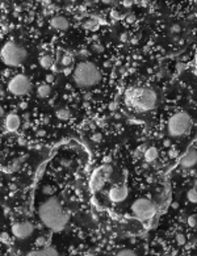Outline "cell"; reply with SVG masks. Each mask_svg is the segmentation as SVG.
I'll return each mask as SVG.
<instances>
[{
	"mask_svg": "<svg viewBox=\"0 0 197 256\" xmlns=\"http://www.w3.org/2000/svg\"><path fill=\"white\" fill-rule=\"evenodd\" d=\"M38 217H40V219L43 225L55 233L62 231L66 227L67 221H68L67 214L62 209L58 200L54 197L49 198L47 201L40 205V208H38Z\"/></svg>",
	"mask_w": 197,
	"mask_h": 256,
	"instance_id": "obj_1",
	"label": "cell"
},
{
	"mask_svg": "<svg viewBox=\"0 0 197 256\" xmlns=\"http://www.w3.org/2000/svg\"><path fill=\"white\" fill-rule=\"evenodd\" d=\"M156 93L149 87H131L125 92V104L138 112H149L156 105Z\"/></svg>",
	"mask_w": 197,
	"mask_h": 256,
	"instance_id": "obj_2",
	"label": "cell"
},
{
	"mask_svg": "<svg viewBox=\"0 0 197 256\" xmlns=\"http://www.w3.org/2000/svg\"><path fill=\"white\" fill-rule=\"evenodd\" d=\"M72 78L76 86L80 88H91L96 86L101 79L100 70L91 62H81L74 68Z\"/></svg>",
	"mask_w": 197,
	"mask_h": 256,
	"instance_id": "obj_3",
	"label": "cell"
},
{
	"mask_svg": "<svg viewBox=\"0 0 197 256\" xmlns=\"http://www.w3.org/2000/svg\"><path fill=\"white\" fill-rule=\"evenodd\" d=\"M0 58H2V62L5 66L17 67L22 65L24 61L27 59V50L13 42H8L2 47Z\"/></svg>",
	"mask_w": 197,
	"mask_h": 256,
	"instance_id": "obj_4",
	"label": "cell"
},
{
	"mask_svg": "<svg viewBox=\"0 0 197 256\" xmlns=\"http://www.w3.org/2000/svg\"><path fill=\"white\" fill-rule=\"evenodd\" d=\"M192 127V118L187 112H179L175 113L172 117L168 120L167 129L171 137H183L188 134V131Z\"/></svg>",
	"mask_w": 197,
	"mask_h": 256,
	"instance_id": "obj_5",
	"label": "cell"
},
{
	"mask_svg": "<svg viewBox=\"0 0 197 256\" xmlns=\"http://www.w3.org/2000/svg\"><path fill=\"white\" fill-rule=\"evenodd\" d=\"M131 212L138 219L141 221H149L154 217L156 208L147 198H138L131 205Z\"/></svg>",
	"mask_w": 197,
	"mask_h": 256,
	"instance_id": "obj_6",
	"label": "cell"
},
{
	"mask_svg": "<svg viewBox=\"0 0 197 256\" xmlns=\"http://www.w3.org/2000/svg\"><path fill=\"white\" fill-rule=\"evenodd\" d=\"M112 174V167L109 164H103L99 168L93 171V174L91 176L90 180V188L92 192H97L104 187V184L106 183L108 177Z\"/></svg>",
	"mask_w": 197,
	"mask_h": 256,
	"instance_id": "obj_7",
	"label": "cell"
},
{
	"mask_svg": "<svg viewBox=\"0 0 197 256\" xmlns=\"http://www.w3.org/2000/svg\"><path fill=\"white\" fill-rule=\"evenodd\" d=\"M32 83L25 75L18 74L13 76L8 83V91L15 96H24L30 92Z\"/></svg>",
	"mask_w": 197,
	"mask_h": 256,
	"instance_id": "obj_8",
	"label": "cell"
},
{
	"mask_svg": "<svg viewBox=\"0 0 197 256\" xmlns=\"http://www.w3.org/2000/svg\"><path fill=\"white\" fill-rule=\"evenodd\" d=\"M33 231H34L33 225L27 221L17 222L12 226V234H13V236L17 239H27L33 234Z\"/></svg>",
	"mask_w": 197,
	"mask_h": 256,
	"instance_id": "obj_9",
	"label": "cell"
},
{
	"mask_svg": "<svg viewBox=\"0 0 197 256\" xmlns=\"http://www.w3.org/2000/svg\"><path fill=\"white\" fill-rule=\"evenodd\" d=\"M108 197H109V200L113 202H121L128 197V188H126L125 185L113 187L109 190V193H108Z\"/></svg>",
	"mask_w": 197,
	"mask_h": 256,
	"instance_id": "obj_10",
	"label": "cell"
},
{
	"mask_svg": "<svg viewBox=\"0 0 197 256\" xmlns=\"http://www.w3.org/2000/svg\"><path fill=\"white\" fill-rule=\"evenodd\" d=\"M197 164V150L189 149L180 159V165L183 168H192Z\"/></svg>",
	"mask_w": 197,
	"mask_h": 256,
	"instance_id": "obj_11",
	"label": "cell"
},
{
	"mask_svg": "<svg viewBox=\"0 0 197 256\" xmlns=\"http://www.w3.org/2000/svg\"><path fill=\"white\" fill-rule=\"evenodd\" d=\"M20 125H21L20 117H18L16 113H9L8 116L5 117L4 127H5V130H7V131H9V133H15V131L18 130Z\"/></svg>",
	"mask_w": 197,
	"mask_h": 256,
	"instance_id": "obj_12",
	"label": "cell"
},
{
	"mask_svg": "<svg viewBox=\"0 0 197 256\" xmlns=\"http://www.w3.org/2000/svg\"><path fill=\"white\" fill-rule=\"evenodd\" d=\"M50 25L57 30H66L70 27V22L65 16H55L50 20Z\"/></svg>",
	"mask_w": 197,
	"mask_h": 256,
	"instance_id": "obj_13",
	"label": "cell"
},
{
	"mask_svg": "<svg viewBox=\"0 0 197 256\" xmlns=\"http://www.w3.org/2000/svg\"><path fill=\"white\" fill-rule=\"evenodd\" d=\"M28 255L29 256H57V255H58V251H57V249L54 247H52V246H46L43 248L30 251Z\"/></svg>",
	"mask_w": 197,
	"mask_h": 256,
	"instance_id": "obj_14",
	"label": "cell"
},
{
	"mask_svg": "<svg viewBox=\"0 0 197 256\" xmlns=\"http://www.w3.org/2000/svg\"><path fill=\"white\" fill-rule=\"evenodd\" d=\"M158 155H159V152H158V149L156 147H149L147 150L145 151V160L147 163H152L154 160H156L158 159Z\"/></svg>",
	"mask_w": 197,
	"mask_h": 256,
	"instance_id": "obj_15",
	"label": "cell"
},
{
	"mask_svg": "<svg viewBox=\"0 0 197 256\" xmlns=\"http://www.w3.org/2000/svg\"><path fill=\"white\" fill-rule=\"evenodd\" d=\"M37 93L41 99H46L52 93V87L49 86V83H45V84H40L37 88Z\"/></svg>",
	"mask_w": 197,
	"mask_h": 256,
	"instance_id": "obj_16",
	"label": "cell"
},
{
	"mask_svg": "<svg viewBox=\"0 0 197 256\" xmlns=\"http://www.w3.org/2000/svg\"><path fill=\"white\" fill-rule=\"evenodd\" d=\"M40 65L42 68H52L54 65V61L50 55H43L40 58Z\"/></svg>",
	"mask_w": 197,
	"mask_h": 256,
	"instance_id": "obj_17",
	"label": "cell"
},
{
	"mask_svg": "<svg viewBox=\"0 0 197 256\" xmlns=\"http://www.w3.org/2000/svg\"><path fill=\"white\" fill-rule=\"evenodd\" d=\"M55 116L58 120L61 121H67L70 117H71V113H70V111L65 109V108H62V109H58L55 112Z\"/></svg>",
	"mask_w": 197,
	"mask_h": 256,
	"instance_id": "obj_18",
	"label": "cell"
},
{
	"mask_svg": "<svg viewBox=\"0 0 197 256\" xmlns=\"http://www.w3.org/2000/svg\"><path fill=\"white\" fill-rule=\"evenodd\" d=\"M187 198H188V201H189V202L197 204V190H196L195 188L189 189V190H188V193H187Z\"/></svg>",
	"mask_w": 197,
	"mask_h": 256,
	"instance_id": "obj_19",
	"label": "cell"
},
{
	"mask_svg": "<svg viewBox=\"0 0 197 256\" xmlns=\"http://www.w3.org/2000/svg\"><path fill=\"white\" fill-rule=\"evenodd\" d=\"M117 255L120 256H134L137 255L134 249H130V248H122V249H120V251L117 252Z\"/></svg>",
	"mask_w": 197,
	"mask_h": 256,
	"instance_id": "obj_20",
	"label": "cell"
},
{
	"mask_svg": "<svg viewBox=\"0 0 197 256\" xmlns=\"http://www.w3.org/2000/svg\"><path fill=\"white\" fill-rule=\"evenodd\" d=\"M187 222H188V226H189V227H196V226H197V218H196L195 215H189L188 219H187Z\"/></svg>",
	"mask_w": 197,
	"mask_h": 256,
	"instance_id": "obj_21",
	"label": "cell"
},
{
	"mask_svg": "<svg viewBox=\"0 0 197 256\" xmlns=\"http://www.w3.org/2000/svg\"><path fill=\"white\" fill-rule=\"evenodd\" d=\"M71 62H72V59H71V57L70 55H63V58H62V65L63 66H70L71 65Z\"/></svg>",
	"mask_w": 197,
	"mask_h": 256,
	"instance_id": "obj_22",
	"label": "cell"
},
{
	"mask_svg": "<svg viewBox=\"0 0 197 256\" xmlns=\"http://www.w3.org/2000/svg\"><path fill=\"white\" fill-rule=\"evenodd\" d=\"M176 242H177V244H185V236H184V234H177L176 235Z\"/></svg>",
	"mask_w": 197,
	"mask_h": 256,
	"instance_id": "obj_23",
	"label": "cell"
},
{
	"mask_svg": "<svg viewBox=\"0 0 197 256\" xmlns=\"http://www.w3.org/2000/svg\"><path fill=\"white\" fill-rule=\"evenodd\" d=\"M92 140H93V142H100V140L101 139H103V135H101V134L100 133H96V134H93V135H92V138H91Z\"/></svg>",
	"mask_w": 197,
	"mask_h": 256,
	"instance_id": "obj_24",
	"label": "cell"
},
{
	"mask_svg": "<svg viewBox=\"0 0 197 256\" xmlns=\"http://www.w3.org/2000/svg\"><path fill=\"white\" fill-rule=\"evenodd\" d=\"M180 32V27L177 24H175V25H172L171 27V33H174V34H177Z\"/></svg>",
	"mask_w": 197,
	"mask_h": 256,
	"instance_id": "obj_25",
	"label": "cell"
},
{
	"mask_svg": "<svg viewBox=\"0 0 197 256\" xmlns=\"http://www.w3.org/2000/svg\"><path fill=\"white\" fill-rule=\"evenodd\" d=\"M111 16H112L113 18H116V20H120V18H121V17H122L121 15H120V13H118V12H117V11H112V12H111Z\"/></svg>",
	"mask_w": 197,
	"mask_h": 256,
	"instance_id": "obj_26",
	"label": "cell"
},
{
	"mask_svg": "<svg viewBox=\"0 0 197 256\" xmlns=\"http://www.w3.org/2000/svg\"><path fill=\"white\" fill-rule=\"evenodd\" d=\"M45 242H46V239L43 238V236H41V238H38V239L36 240L37 246H43V244H45Z\"/></svg>",
	"mask_w": 197,
	"mask_h": 256,
	"instance_id": "obj_27",
	"label": "cell"
},
{
	"mask_svg": "<svg viewBox=\"0 0 197 256\" xmlns=\"http://www.w3.org/2000/svg\"><path fill=\"white\" fill-rule=\"evenodd\" d=\"M95 27V21H87L86 24H84V28L86 29H92Z\"/></svg>",
	"mask_w": 197,
	"mask_h": 256,
	"instance_id": "obj_28",
	"label": "cell"
},
{
	"mask_svg": "<svg viewBox=\"0 0 197 256\" xmlns=\"http://www.w3.org/2000/svg\"><path fill=\"white\" fill-rule=\"evenodd\" d=\"M54 75L53 74H49V75H46V83H49V84H50V83H53L54 81Z\"/></svg>",
	"mask_w": 197,
	"mask_h": 256,
	"instance_id": "obj_29",
	"label": "cell"
},
{
	"mask_svg": "<svg viewBox=\"0 0 197 256\" xmlns=\"http://www.w3.org/2000/svg\"><path fill=\"white\" fill-rule=\"evenodd\" d=\"M168 155H170L171 158H175V156H177V151H176L175 149H170V151H168Z\"/></svg>",
	"mask_w": 197,
	"mask_h": 256,
	"instance_id": "obj_30",
	"label": "cell"
},
{
	"mask_svg": "<svg viewBox=\"0 0 197 256\" xmlns=\"http://www.w3.org/2000/svg\"><path fill=\"white\" fill-rule=\"evenodd\" d=\"M2 240H3V242H7V240H8V235L5 234V233H2Z\"/></svg>",
	"mask_w": 197,
	"mask_h": 256,
	"instance_id": "obj_31",
	"label": "cell"
},
{
	"mask_svg": "<svg viewBox=\"0 0 197 256\" xmlns=\"http://www.w3.org/2000/svg\"><path fill=\"white\" fill-rule=\"evenodd\" d=\"M134 21H135V17H134V16H128V22L131 24V22H134Z\"/></svg>",
	"mask_w": 197,
	"mask_h": 256,
	"instance_id": "obj_32",
	"label": "cell"
},
{
	"mask_svg": "<svg viewBox=\"0 0 197 256\" xmlns=\"http://www.w3.org/2000/svg\"><path fill=\"white\" fill-rule=\"evenodd\" d=\"M43 192H45V193H52V187H45V190H43Z\"/></svg>",
	"mask_w": 197,
	"mask_h": 256,
	"instance_id": "obj_33",
	"label": "cell"
},
{
	"mask_svg": "<svg viewBox=\"0 0 197 256\" xmlns=\"http://www.w3.org/2000/svg\"><path fill=\"white\" fill-rule=\"evenodd\" d=\"M124 5H125V7H130V5H131V2H130V0H125V2H124Z\"/></svg>",
	"mask_w": 197,
	"mask_h": 256,
	"instance_id": "obj_34",
	"label": "cell"
},
{
	"mask_svg": "<svg viewBox=\"0 0 197 256\" xmlns=\"http://www.w3.org/2000/svg\"><path fill=\"white\" fill-rule=\"evenodd\" d=\"M126 40H128V34H125V33H124V34L121 36V41H122V42H125Z\"/></svg>",
	"mask_w": 197,
	"mask_h": 256,
	"instance_id": "obj_35",
	"label": "cell"
},
{
	"mask_svg": "<svg viewBox=\"0 0 197 256\" xmlns=\"http://www.w3.org/2000/svg\"><path fill=\"white\" fill-rule=\"evenodd\" d=\"M101 2H103L104 4H112V3H113V0H101Z\"/></svg>",
	"mask_w": 197,
	"mask_h": 256,
	"instance_id": "obj_36",
	"label": "cell"
},
{
	"mask_svg": "<svg viewBox=\"0 0 197 256\" xmlns=\"http://www.w3.org/2000/svg\"><path fill=\"white\" fill-rule=\"evenodd\" d=\"M95 49H96V50H100V51H103V50H104L103 46H95Z\"/></svg>",
	"mask_w": 197,
	"mask_h": 256,
	"instance_id": "obj_37",
	"label": "cell"
},
{
	"mask_svg": "<svg viewBox=\"0 0 197 256\" xmlns=\"http://www.w3.org/2000/svg\"><path fill=\"white\" fill-rule=\"evenodd\" d=\"M177 206H179V204H177V202H174V204H172V208H177Z\"/></svg>",
	"mask_w": 197,
	"mask_h": 256,
	"instance_id": "obj_38",
	"label": "cell"
},
{
	"mask_svg": "<svg viewBox=\"0 0 197 256\" xmlns=\"http://www.w3.org/2000/svg\"><path fill=\"white\" fill-rule=\"evenodd\" d=\"M164 145H166V146H170V140L167 139V140H164Z\"/></svg>",
	"mask_w": 197,
	"mask_h": 256,
	"instance_id": "obj_39",
	"label": "cell"
},
{
	"mask_svg": "<svg viewBox=\"0 0 197 256\" xmlns=\"http://www.w3.org/2000/svg\"><path fill=\"white\" fill-rule=\"evenodd\" d=\"M36 2H42V0H36Z\"/></svg>",
	"mask_w": 197,
	"mask_h": 256,
	"instance_id": "obj_40",
	"label": "cell"
},
{
	"mask_svg": "<svg viewBox=\"0 0 197 256\" xmlns=\"http://www.w3.org/2000/svg\"><path fill=\"white\" fill-rule=\"evenodd\" d=\"M196 63H197V55H196Z\"/></svg>",
	"mask_w": 197,
	"mask_h": 256,
	"instance_id": "obj_41",
	"label": "cell"
},
{
	"mask_svg": "<svg viewBox=\"0 0 197 256\" xmlns=\"http://www.w3.org/2000/svg\"><path fill=\"white\" fill-rule=\"evenodd\" d=\"M71 2H75V0H71Z\"/></svg>",
	"mask_w": 197,
	"mask_h": 256,
	"instance_id": "obj_42",
	"label": "cell"
}]
</instances>
